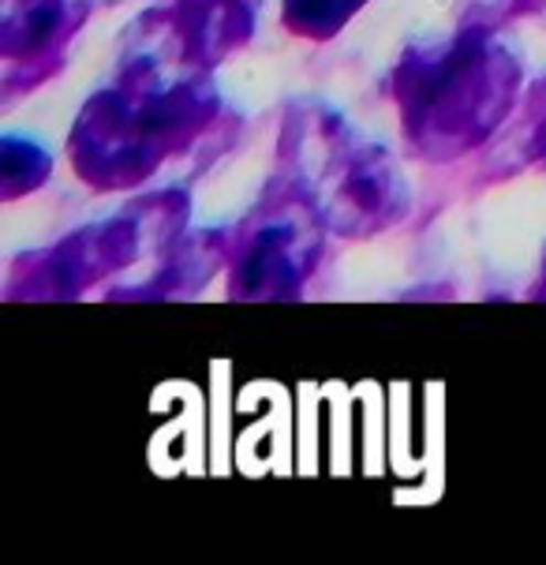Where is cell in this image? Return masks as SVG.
Returning <instances> with one entry per match:
<instances>
[{"label": "cell", "mask_w": 546, "mask_h": 565, "mask_svg": "<svg viewBox=\"0 0 546 565\" xmlns=\"http://www.w3.org/2000/svg\"><path fill=\"white\" fill-rule=\"evenodd\" d=\"M214 105L206 83H165L161 64L128 56L124 79L94 94L75 124V172L94 188L136 184L214 120Z\"/></svg>", "instance_id": "cell-1"}, {"label": "cell", "mask_w": 546, "mask_h": 565, "mask_svg": "<svg viewBox=\"0 0 546 565\" xmlns=\"http://www.w3.org/2000/svg\"><path fill=\"white\" fill-rule=\"evenodd\" d=\"M521 83L513 53L472 26L457 42L408 53L393 72V102L411 147L427 158H457L510 117Z\"/></svg>", "instance_id": "cell-2"}, {"label": "cell", "mask_w": 546, "mask_h": 565, "mask_svg": "<svg viewBox=\"0 0 546 565\" xmlns=\"http://www.w3.org/2000/svg\"><path fill=\"white\" fill-rule=\"evenodd\" d=\"M281 158L289 166L281 188L300 195L330 233L371 236L405 217L408 191L393 158L352 136L333 113L303 109L292 117Z\"/></svg>", "instance_id": "cell-3"}, {"label": "cell", "mask_w": 546, "mask_h": 565, "mask_svg": "<svg viewBox=\"0 0 546 565\" xmlns=\"http://www.w3.org/2000/svg\"><path fill=\"white\" fill-rule=\"evenodd\" d=\"M319 228L314 210L281 188L236 236L233 292L244 300H292L319 258Z\"/></svg>", "instance_id": "cell-4"}, {"label": "cell", "mask_w": 546, "mask_h": 565, "mask_svg": "<svg viewBox=\"0 0 546 565\" xmlns=\"http://www.w3.org/2000/svg\"><path fill=\"white\" fill-rule=\"evenodd\" d=\"M169 42L180 61L210 68L251 34V8L247 0H176L172 12H161Z\"/></svg>", "instance_id": "cell-5"}, {"label": "cell", "mask_w": 546, "mask_h": 565, "mask_svg": "<svg viewBox=\"0 0 546 565\" xmlns=\"http://www.w3.org/2000/svg\"><path fill=\"white\" fill-rule=\"evenodd\" d=\"M4 53L12 61H38V53L53 50L64 38V26H72L83 19H68V4L64 0H4Z\"/></svg>", "instance_id": "cell-6"}, {"label": "cell", "mask_w": 546, "mask_h": 565, "mask_svg": "<svg viewBox=\"0 0 546 565\" xmlns=\"http://www.w3.org/2000/svg\"><path fill=\"white\" fill-rule=\"evenodd\" d=\"M367 0H285V26L308 38L338 34Z\"/></svg>", "instance_id": "cell-7"}, {"label": "cell", "mask_w": 546, "mask_h": 565, "mask_svg": "<svg viewBox=\"0 0 546 565\" xmlns=\"http://www.w3.org/2000/svg\"><path fill=\"white\" fill-rule=\"evenodd\" d=\"M45 177H50V154H42L34 142H4V199L34 191Z\"/></svg>", "instance_id": "cell-8"}]
</instances>
